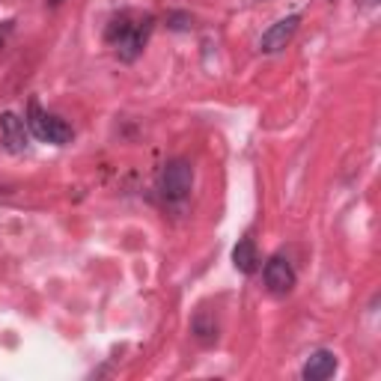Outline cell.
I'll return each instance as SVG.
<instances>
[{"label":"cell","instance_id":"6da1fadb","mask_svg":"<svg viewBox=\"0 0 381 381\" xmlns=\"http://www.w3.org/2000/svg\"><path fill=\"white\" fill-rule=\"evenodd\" d=\"M152 24H155L152 15H143L137 21H131L128 13H122L119 18L110 21L105 39L110 45H117V54H119L122 63H134L143 54V48H147V39H149V33H152Z\"/></svg>","mask_w":381,"mask_h":381},{"label":"cell","instance_id":"7a4b0ae2","mask_svg":"<svg viewBox=\"0 0 381 381\" xmlns=\"http://www.w3.org/2000/svg\"><path fill=\"white\" fill-rule=\"evenodd\" d=\"M27 128L33 131V137L42 140V143H54V147H66L72 140V126L63 122L60 117L42 110L39 102H30L27 107Z\"/></svg>","mask_w":381,"mask_h":381},{"label":"cell","instance_id":"3957f363","mask_svg":"<svg viewBox=\"0 0 381 381\" xmlns=\"http://www.w3.org/2000/svg\"><path fill=\"white\" fill-rule=\"evenodd\" d=\"M190 185H194V167L185 158H173L164 164L161 179H158V190L167 203H185L190 194Z\"/></svg>","mask_w":381,"mask_h":381},{"label":"cell","instance_id":"277c9868","mask_svg":"<svg viewBox=\"0 0 381 381\" xmlns=\"http://www.w3.org/2000/svg\"><path fill=\"white\" fill-rule=\"evenodd\" d=\"M262 277H265V286H268V292L271 295H289L295 289V268L286 256H280V253H274L271 260L265 262Z\"/></svg>","mask_w":381,"mask_h":381},{"label":"cell","instance_id":"5b68a950","mask_svg":"<svg viewBox=\"0 0 381 381\" xmlns=\"http://www.w3.org/2000/svg\"><path fill=\"white\" fill-rule=\"evenodd\" d=\"M298 24H301V15H286V18L274 21V24L262 33L260 51H262V54H277V51H283L286 45L292 42L295 33H298Z\"/></svg>","mask_w":381,"mask_h":381},{"label":"cell","instance_id":"8992f818","mask_svg":"<svg viewBox=\"0 0 381 381\" xmlns=\"http://www.w3.org/2000/svg\"><path fill=\"white\" fill-rule=\"evenodd\" d=\"M0 134H3V147L13 152V155H21V152L30 149V128H27V122L21 119L18 114H13V110L0 114Z\"/></svg>","mask_w":381,"mask_h":381},{"label":"cell","instance_id":"52a82bcc","mask_svg":"<svg viewBox=\"0 0 381 381\" xmlns=\"http://www.w3.org/2000/svg\"><path fill=\"white\" fill-rule=\"evenodd\" d=\"M334 373H337V354L328 352V349H316L307 357L304 369H301V378L304 381H324Z\"/></svg>","mask_w":381,"mask_h":381},{"label":"cell","instance_id":"ba28073f","mask_svg":"<svg viewBox=\"0 0 381 381\" xmlns=\"http://www.w3.org/2000/svg\"><path fill=\"white\" fill-rule=\"evenodd\" d=\"M232 265L241 274H253L260 268V251H256L253 239H239V244L232 248Z\"/></svg>","mask_w":381,"mask_h":381},{"label":"cell","instance_id":"9c48e42d","mask_svg":"<svg viewBox=\"0 0 381 381\" xmlns=\"http://www.w3.org/2000/svg\"><path fill=\"white\" fill-rule=\"evenodd\" d=\"M190 331H194V337L200 340V343H215L218 340V322H215V316L211 313H206V310H200L197 316H194V322H190Z\"/></svg>","mask_w":381,"mask_h":381},{"label":"cell","instance_id":"30bf717a","mask_svg":"<svg viewBox=\"0 0 381 381\" xmlns=\"http://www.w3.org/2000/svg\"><path fill=\"white\" fill-rule=\"evenodd\" d=\"M167 24H170L173 30H190V27H194V15H188V13H170V15H167Z\"/></svg>","mask_w":381,"mask_h":381},{"label":"cell","instance_id":"8fae6325","mask_svg":"<svg viewBox=\"0 0 381 381\" xmlns=\"http://www.w3.org/2000/svg\"><path fill=\"white\" fill-rule=\"evenodd\" d=\"M6 33H13V21H3V30H0V45H3Z\"/></svg>","mask_w":381,"mask_h":381},{"label":"cell","instance_id":"7c38bea8","mask_svg":"<svg viewBox=\"0 0 381 381\" xmlns=\"http://www.w3.org/2000/svg\"><path fill=\"white\" fill-rule=\"evenodd\" d=\"M57 3H63V0H51V6H57Z\"/></svg>","mask_w":381,"mask_h":381}]
</instances>
